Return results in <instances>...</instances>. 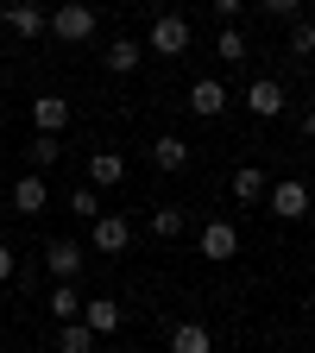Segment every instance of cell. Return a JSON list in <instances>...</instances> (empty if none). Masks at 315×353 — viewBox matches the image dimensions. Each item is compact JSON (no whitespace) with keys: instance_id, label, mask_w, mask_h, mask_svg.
Returning <instances> with one entry per match:
<instances>
[{"instance_id":"6","label":"cell","mask_w":315,"mask_h":353,"mask_svg":"<svg viewBox=\"0 0 315 353\" xmlns=\"http://www.w3.org/2000/svg\"><path fill=\"white\" fill-rule=\"evenodd\" d=\"M196 252H202L208 265H227V259L240 252V228H234V221H208L202 240H196Z\"/></svg>"},{"instance_id":"27","label":"cell","mask_w":315,"mask_h":353,"mask_svg":"<svg viewBox=\"0 0 315 353\" xmlns=\"http://www.w3.org/2000/svg\"><path fill=\"white\" fill-rule=\"evenodd\" d=\"M13 265H19V259H13V246H7V240H0V284H7V278H13Z\"/></svg>"},{"instance_id":"21","label":"cell","mask_w":315,"mask_h":353,"mask_svg":"<svg viewBox=\"0 0 315 353\" xmlns=\"http://www.w3.org/2000/svg\"><path fill=\"white\" fill-rule=\"evenodd\" d=\"M51 316H57V322H76V316H82V290H76V284H57V290H51Z\"/></svg>"},{"instance_id":"9","label":"cell","mask_w":315,"mask_h":353,"mask_svg":"<svg viewBox=\"0 0 315 353\" xmlns=\"http://www.w3.org/2000/svg\"><path fill=\"white\" fill-rule=\"evenodd\" d=\"M152 164L158 170H190V139H183V132H158V139H152Z\"/></svg>"},{"instance_id":"28","label":"cell","mask_w":315,"mask_h":353,"mask_svg":"<svg viewBox=\"0 0 315 353\" xmlns=\"http://www.w3.org/2000/svg\"><path fill=\"white\" fill-rule=\"evenodd\" d=\"M303 139H315V114H303Z\"/></svg>"},{"instance_id":"18","label":"cell","mask_w":315,"mask_h":353,"mask_svg":"<svg viewBox=\"0 0 315 353\" xmlns=\"http://www.w3.org/2000/svg\"><path fill=\"white\" fill-rule=\"evenodd\" d=\"M265 190H272V183H265V170H252V164L234 170V196L240 202H265Z\"/></svg>"},{"instance_id":"24","label":"cell","mask_w":315,"mask_h":353,"mask_svg":"<svg viewBox=\"0 0 315 353\" xmlns=\"http://www.w3.org/2000/svg\"><path fill=\"white\" fill-rule=\"evenodd\" d=\"M70 214H76V221H95V214H101V202H95V190H88V183L70 190Z\"/></svg>"},{"instance_id":"13","label":"cell","mask_w":315,"mask_h":353,"mask_svg":"<svg viewBox=\"0 0 315 353\" xmlns=\"http://www.w3.org/2000/svg\"><path fill=\"white\" fill-rule=\"evenodd\" d=\"M170 353H214V334L202 322H176L170 328Z\"/></svg>"},{"instance_id":"11","label":"cell","mask_w":315,"mask_h":353,"mask_svg":"<svg viewBox=\"0 0 315 353\" xmlns=\"http://www.w3.org/2000/svg\"><path fill=\"white\" fill-rule=\"evenodd\" d=\"M32 126L57 139V132L70 126V101H63V95H38V101H32Z\"/></svg>"},{"instance_id":"5","label":"cell","mask_w":315,"mask_h":353,"mask_svg":"<svg viewBox=\"0 0 315 353\" xmlns=\"http://www.w3.org/2000/svg\"><path fill=\"white\" fill-rule=\"evenodd\" d=\"M88 246L95 252H126L132 246V221L126 214H95L88 221Z\"/></svg>"},{"instance_id":"17","label":"cell","mask_w":315,"mask_h":353,"mask_svg":"<svg viewBox=\"0 0 315 353\" xmlns=\"http://www.w3.org/2000/svg\"><path fill=\"white\" fill-rule=\"evenodd\" d=\"M214 57H221V63H246V57H252V51H246V32H240V26H221Z\"/></svg>"},{"instance_id":"10","label":"cell","mask_w":315,"mask_h":353,"mask_svg":"<svg viewBox=\"0 0 315 353\" xmlns=\"http://www.w3.org/2000/svg\"><path fill=\"white\" fill-rule=\"evenodd\" d=\"M13 208H19V214H44V208H51V183H44L38 170L19 176V183H13Z\"/></svg>"},{"instance_id":"7","label":"cell","mask_w":315,"mask_h":353,"mask_svg":"<svg viewBox=\"0 0 315 353\" xmlns=\"http://www.w3.org/2000/svg\"><path fill=\"white\" fill-rule=\"evenodd\" d=\"M82 259H88L82 240H51V246H44V265H51L57 284H76V278H82Z\"/></svg>"},{"instance_id":"26","label":"cell","mask_w":315,"mask_h":353,"mask_svg":"<svg viewBox=\"0 0 315 353\" xmlns=\"http://www.w3.org/2000/svg\"><path fill=\"white\" fill-rule=\"evenodd\" d=\"M208 7H214V19H221V26H234V19H240V7H246V0H208Z\"/></svg>"},{"instance_id":"3","label":"cell","mask_w":315,"mask_h":353,"mask_svg":"<svg viewBox=\"0 0 315 353\" xmlns=\"http://www.w3.org/2000/svg\"><path fill=\"white\" fill-rule=\"evenodd\" d=\"M240 101H246V114H252V120H278V114L290 108V95H284V82H278V76L246 82V95H240Z\"/></svg>"},{"instance_id":"22","label":"cell","mask_w":315,"mask_h":353,"mask_svg":"<svg viewBox=\"0 0 315 353\" xmlns=\"http://www.w3.org/2000/svg\"><path fill=\"white\" fill-rule=\"evenodd\" d=\"M57 158H63V145L51 139V132H38V139H32V170L44 176V170H51V164H57Z\"/></svg>"},{"instance_id":"19","label":"cell","mask_w":315,"mask_h":353,"mask_svg":"<svg viewBox=\"0 0 315 353\" xmlns=\"http://www.w3.org/2000/svg\"><path fill=\"white\" fill-rule=\"evenodd\" d=\"M57 353H95V334H88V322H63V328H57Z\"/></svg>"},{"instance_id":"14","label":"cell","mask_w":315,"mask_h":353,"mask_svg":"<svg viewBox=\"0 0 315 353\" xmlns=\"http://www.w3.org/2000/svg\"><path fill=\"white\" fill-rule=\"evenodd\" d=\"M82 322H88V334H114L120 328V303H108V296H95V303H82Z\"/></svg>"},{"instance_id":"12","label":"cell","mask_w":315,"mask_h":353,"mask_svg":"<svg viewBox=\"0 0 315 353\" xmlns=\"http://www.w3.org/2000/svg\"><path fill=\"white\" fill-rule=\"evenodd\" d=\"M126 176V158L120 152H88V190H114Z\"/></svg>"},{"instance_id":"4","label":"cell","mask_w":315,"mask_h":353,"mask_svg":"<svg viewBox=\"0 0 315 353\" xmlns=\"http://www.w3.org/2000/svg\"><path fill=\"white\" fill-rule=\"evenodd\" d=\"M265 208H272L278 221H303V214H309V183H303V176L272 183V190H265Z\"/></svg>"},{"instance_id":"23","label":"cell","mask_w":315,"mask_h":353,"mask_svg":"<svg viewBox=\"0 0 315 353\" xmlns=\"http://www.w3.org/2000/svg\"><path fill=\"white\" fill-rule=\"evenodd\" d=\"M290 57H315V19H290Z\"/></svg>"},{"instance_id":"16","label":"cell","mask_w":315,"mask_h":353,"mask_svg":"<svg viewBox=\"0 0 315 353\" xmlns=\"http://www.w3.org/2000/svg\"><path fill=\"white\" fill-rule=\"evenodd\" d=\"M0 19H7L19 38H38V32H44V13L32 7V0H13V7H0Z\"/></svg>"},{"instance_id":"20","label":"cell","mask_w":315,"mask_h":353,"mask_svg":"<svg viewBox=\"0 0 315 353\" xmlns=\"http://www.w3.org/2000/svg\"><path fill=\"white\" fill-rule=\"evenodd\" d=\"M152 234L158 240H176V234H183V208H176V202H158L152 208Z\"/></svg>"},{"instance_id":"25","label":"cell","mask_w":315,"mask_h":353,"mask_svg":"<svg viewBox=\"0 0 315 353\" xmlns=\"http://www.w3.org/2000/svg\"><path fill=\"white\" fill-rule=\"evenodd\" d=\"M258 7L272 13V19H296V13H303V0H258Z\"/></svg>"},{"instance_id":"15","label":"cell","mask_w":315,"mask_h":353,"mask_svg":"<svg viewBox=\"0 0 315 353\" xmlns=\"http://www.w3.org/2000/svg\"><path fill=\"white\" fill-rule=\"evenodd\" d=\"M139 57H145V51H139V38H114L108 51H101V63H108L114 76H132V70H139Z\"/></svg>"},{"instance_id":"1","label":"cell","mask_w":315,"mask_h":353,"mask_svg":"<svg viewBox=\"0 0 315 353\" xmlns=\"http://www.w3.org/2000/svg\"><path fill=\"white\" fill-rule=\"evenodd\" d=\"M44 26H51V32L63 38V44H88V38L101 32V13L88 7V0H63V7H57L51 19H44Z\"/></svg>"},{"instance_id":"2","label":"cell","mask_w":315,"mask_h":353,"mask_svg":"<svg viewBox=\"0 0 315 353\" xmlns=\"http://www.w3.org/2000/svg\"><path fill=\"white\" fill-rule=\"evenodd\" d=\"M190 38H196V32H190L183 13H158V19H152V38H145V51H158V57H183Z\"/></svg>"},{"instance_id":"8","label":"cell","mask_w":315,"mask_h":353,"mask_svg":"<svg viewBox=\"0 0 315 353\" xmlns=\"http://www.w3.org/2000/svg\"><path fill=\"white\" fill-rule=\"evenodd\" d=\"M227 101H234V95H227L214 76H196V82H190V114H196V120H221V114H227Z\"/></svg>"}]
</instances>
